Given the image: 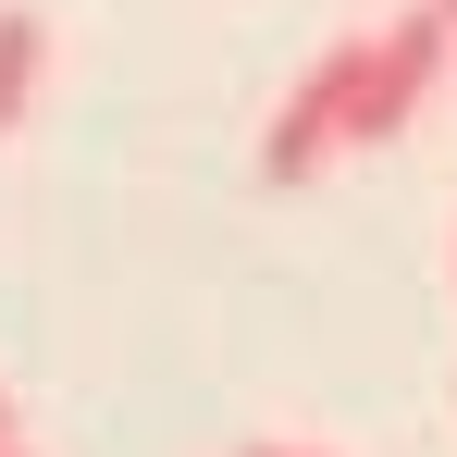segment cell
Here are the masks:
<instances>
[{
  "label": "cell",
  "mask_w": 457,
  "mask_h": 457,
  "mask_svg": "<svg viewBox=\"0 0 457 457\" xmlns=\"http://www.w3.org/2000/svg\"><path fill=\"white\" fill-rule=\"evenodd\" d=\"M247 457H309V445H247Z\"/></svg>",
  "instance_id": "obj_5"
},
{
  "label": "cell",
  "mask_w": 457,
  "mask_h": 457,
  "mask_svg": "<svg viewBox=\"0 0 457 457\" xmlns=\"http://www.w3.org/2000/svg\"><path fill=\"white\" fill-rule=\"evenodd\" d=\"M445 62H457L445 0H420V12L371 25V37H359V149H395V137L420 124V99H433V75H445Z\"/></svg>",
  "instance_id": "obj_2"
},
{
  "label": "cell",
  "mask_w": 457,
  "mask_h": 457,
  "mask_svg": "<svg viewBox=\"0 0 457 457\" xmlns=\"http://www.w3.org/2000/svg\"><path fill=\"white\" fill-rule=\"evenodd\" d=\"M0 457H25V445H0Z\"/></svg>",
  "instance_id": "obj_6"
},
{
  "label": "cell",
  "mask_w": 457,
  "mask_h": 457,
  "mask_svg": "<svg viewBox=\"0 0 457 457\" xmlns=\"http://www.w3.org/2000/svg\"><path fill=\"white\" fill-rule=\"evenodd\" d=\"M37 75H50V12H0V137L37 112Z\"/></svg>",
  "instance_id": "obj_3"
},
{
  "label": "cell",
  "mask_w": 457,
  "mask_h": 457,
  "mask_svg": "<svg viewBox=\"0 0 457 457\" xmlns=\"http://www.w3.org/2000/svg\"><path fill=\"white\" fill-rule=\"evenodd\" d=\"M445 25H457V0H445Z\"/></svg>",
  "instance_id": "obj_7"
},
{
  "label": "cell",
  "mask_w": 457,
  "mask_h": 457,
  "mask_svg": "<svg viewBox=\"0 0 457 457\" xmlns=\"http://www.w3.org/2000/svg\"><path fill=\"white\" fill-rule=\"evenodd\" d=\"M0 445H25V433H12V395H0Z\"/></svg>",
  "instance_id": "obj_4"
},
{
  "label": "cell",
  "mask_w": 457,
  "mask_h": 457,
  "mask_svg": "<svg viewBox=\"0 0 457 457\" xmlns=\"http://www.w3.org/2000/svg\"><path fill=\"white\" fill-rule=\"evenodd\" d=\"M346 149H359V37H334V50L272 99V124H260V173H272V186H309V173H334Z\"/></svg>",
  "instance_id": "obj_1"
}]
</instances>
